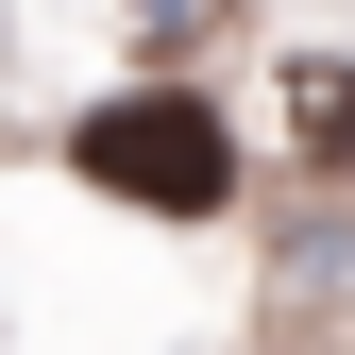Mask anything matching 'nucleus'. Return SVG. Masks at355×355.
<instances>
[{
	"label": "nucleus",
	"mask_w": 355,
	"mask_h": 355,
	"mask_svg": "<svg viewBox=\"0 0 355 355\" xmlns=\"http://www.w3.org/2000/svg\"><path fill=\"white\" fill-rule=\"evenodd\" d=\"M68 169L102 203H136V220H220L237 203V119L203 85H119V102L68 119Z\"/></svg>",
	"instance_id": "1"
},
{
	"label": "nucleus",
	"mask_w": 355,
	"mask_h": 355,
	"mask_svg": "<svg viewBox=\"0 0 355 355\" xmlns=\"http://www.w3.org/2000/svg\"><path fill=\"white\" fill-rule=\"evenodd\" d=\"M288 153L322 169V187H355V68H322V51L288 68Z\"/></svg>",
	"instance_id": "2"
}]
</instances>
